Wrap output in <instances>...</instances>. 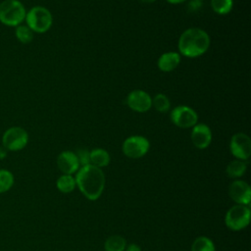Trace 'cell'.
<instances>
[{
    "mask_svg": "<svg viewBox=\"0 0 251 251\" xmlns=\"http://www.w3.org/2000/svg\"><path fill=\"white\" fill-rule=\"evenodd\" d=\"M34 32L26 25H20L15 27V36L17 40L22 44H28L33 40Z\"/></svg>",
    "mask_w": 251,
    "mask_h": 251,
    "instance_id": "obj_19",
    "label": "cell"
},
{
    "mask_svg": "<svg viewBox=\"0 0 251 251\" xmlns=\"http://www.w3.org/2000/svg\"><path fill=\"white\" fill-rule=\"evenodd\" d=\"M75 183L85 198L97 200L105 186V176L100 168L91 164L80 167L75 175Z\"/></svg>",
    "mask_w": 251,
    "mask_h": 251,
    "instance_id": "obj_1",
    "label": "cell"
},
{
    "mask_svg": "<svg viewBox=\"0 0 251 251\" xmlns=\"http://www.w3.org/2000/svg\"><path fill=\"white\" fill-rule=\"evenodd\" d=\"M57 166L64 175H72L76 173L80 168L75 153L68 150L61 152L58 155Z\"/></svg>",
    "mask_w": 251,
    "mask_h": 251,
    "instance_id": "obj_13",
    "label": "cell"
},
{
    "mask_svg": "<svg viewBox=\"0 0 251 251\" xmlns=\"http://www.w3.org/2000/svg\"><path fill=\"white\" fill-rule=\"evenodd\" d=\"M150 148L149 140L142 135L128 136L122 145L123 153L130 159H139L147 154Z\"/></svg>",
    "mask_w": 251,
    "mask_h": 251,
    "instance_id": "obj_8",
    "label": "cell"
},
{
    "mask_svg": "<svg viewBox=\"0 0 251 251\" xmlns=\"http://www.w3.org/2000/svg\"><path fill=\"white\" fill-rule=\"evenodd\" d=\"M167 2L171 3V4H180V3H184L187 0H166Z\"/></svg>",
    "mask_w": 251,
    "mask_h": 251,
    "instance_id": "obj_28",
    "label": "cell"
},
{
    "mask_svg": "<svg viewBox=\"0 0 251 251\" xmlns=\"http://www.w3.org/2000/svg\"><path fill=\"white\" fill-rule=\"evenodd\" d=\"M6 155H7V150L2 146V147H0V159H3V158H5L6 157Z\"/></svg>",
    "mask_w": 251,
    "mask_h": 251,
    "instance_id": "obj_27",
    "label": "cell"
},
{
    "mask_svg": "<svg viewBox=\"0 0 251 251\" xmlns=\"http://www.w3.org/2000/svg\"><path fill=\"white\" fill-rule=\"evenodd\" d=\"M25 22L33 32L44 33L51 28L53 17L47 8L43 6H34L26 11Z\"/></svg>",
    "mask_w": 251,
    "mask_h": 251,
    "instance_id": "obj_4",
    "label": "cell"
},
{
    "mask_svg": "<svg viewBox=\"0 0 251 251\" xmlns=\"http://www.w3.org/2000/svg\"><path fill=\"white\" fill-rule=\"evenodd\" d=\"M191 251H215V245L210 238L199 236L193 241Z\"/></svg>",
    "mask_w": 251,
    "mask_h": 251,
    "instance_id": "obj_23",
    "label": "cell"
},
{
    "mask_svg": "<svg viewBox=\"0 0 251 251\" xmlns=\"http://www.w3.org/2000/svg\"><path fill=\"white\" fill-rule=\"evenodd\" d=\"M104 247L106 251H125L126 241L121 235H112L106 239Z\"/></svg>",
    "mask_w": 251,
    "mask_h": 251,
    "instance_id": "obj_17",
    "label": "cell"
},
{
    "mask_svg": "<svg viewBox=\"0 0 251 251\" xmlns=\"http://www.w3.org/2000/svg\"><path fill=\"white\" fill-rule=\"evenodd\" d=\"M229 150L232 156L238 160L246 161L251 155V139L243 132L233 134L229 141Z\"/></svg>",
    "mask_w": 251,
    "mask_h": 251,
    "instance_id": "obj_9",
    "label": "cell"
},
{
    "mask_svg": "<svg viewBox=\"0 0 251 251\" xmlns=\"http://www.w3.org/2000/svg\"><path fill=\"white\" fill-rule=\"evenodd\" d=\"M171 122L180 128L193 127L198 122V114L194 109L186 105L176 106L170 114Z\"/></svg>",
    "mask_w": 251,
    "mask_h": 251,
    "instance_id": "obj_7",
    "label": "cell"
},
{
    "mask_svg": "<svg viewBox=\"0 0 251 251\" xmlns=\"http://www.w3.org/2000/svg\"><path fill=\"white\" fill-rule=\"evenodd\" d=\"M250 215L251 212L248 205L236 204L226 212L225 224L231 230H241L249 225Z\"/></svg>",
    "mask_w": 251,
    "mask_h": 251,
    "instance_id": "obj_6",
    "label": "cell"
},
{
    "mask_svg": "<svg viewBox=\"0 0 251 251\" xmlns=\"http://www.w3.org/2000/svg\"><path fill=\"white\" fill-rule=\"evenodd\" d=\"M211 39L207 31L200 27H189L180 34L177 49L180 56L197 58L208 51Z\"/></svg>",
    "mask_w": 251,
    "mask_h": 251,
    "instance_id": "obj_2",
    "label": "cell"
},
{
    "mask_svg": "<svg viewBox=\"0 0 251 251\" xmlns=\"http://www.w3.org/2000/svg\"><path fill=\"white\" fill-rule=\"evenodd\" d=\"M56 185L59 191L63 193H70L72 192L75 186V179L72 175H62L56 181Z\"/></svg>",
    "mask_w": 251,
    "mask_h": 251,
    "instance_id": "obj_18",
    "label": "cell"
},
{
    "mask_svg": "<svg viewBox=\"0 0 251 251\" xmlns=\"http://www.w3.org/2000/svg\"><path fill=\"white\" fill-rule=\"evenodd\" d=\"M126 104L134 112L145 113L152 108V97L144 90L135 89L128 93Z\"/></svg>",
    "mask_w": 251,
    "mask_h": 251,
    "instance_id": "obj_10",
    "label": "cell"
},
{
    "mask_svg": "<svg viewBox=\"0 0 251 251\" xmlns=\"http://www.w3.org/2000/svg\"><path fill=\"white\" fill-rule=\"evenodd\" d=\"M15 178L12 172L6 169H0V193L7 192L14 184Z\"/></svg>",
    "mask_w": 251,
    "mask_h": 251,
    "instance_id": "obj_22",
    "label": "cell"
},
{
    "mask_svg": "<svg viewBox=\"0 0 251 251\" xmlns=\"http://www.w3.org/2000/svg\"><path fill=\"white\" fill-rule=\"evenodd\" d=\"M140 2H142V3H144V4H151V3H154L155 1H157V0H139Z\"/></svg>",
    "mask_w": 251,
    "mask_h": 251,
    "instance_id": "obj_29",
    "label": "cell"
},
{
    "mask_svg": "<svg viewBox=\"0 0 251 251\" xmlns=\"http://www.w3.org/2000/svg\"><path fill=\"white\" fill-rule=\"evenodd\" d=\"M211 7L218 15H227L233 8V0H211Z\"/></svg>",
    "mask_w": 251,
    "mask_h": 251,
    "instance_id": "obj_21",
    "label": "cell"
},
{
    "mask_svg": "<svg viewBox=\"0 0 251 251\" xmlns=\"http://www.w3.org/2000/svg\"><path fill=\"white\" fill-rule=\"evenodd\" d=\"M180 61L181 56L178 52H166L159 57L157 61V66L160 71L164 73H170L178 67Z\"/></svg>",
    "mask_w": 251,
    "mask_h": 251,
    "instance_id": "obj_14",
    "label": "cell"
},
{
    "mask_svg": "<svg viewBox=\"0 0 251 251\" xmlns=\"http://www.w3.org/2000/svg\"><path fill=\"white\" fill-rule=\"evenodd\" d=\"M110 154L102 148H95L90 151V164L97 168H104L110 163Z\"/></svg>",
    "mask_w": 251,
    "mask_h": 251,
    "instance_id": "obj_15",
    "label": "cell"
},
{
    "mask_svg": "<svg viewBox=\"0 0 251 251\" xmlns=\"http://www.w3.org/2000/svg\"><path fill=\"white\" fill-rule=\"evenodd\" d=\"M201 1L200 0H191L188 4V8L191 9L192 11H195V10H198L201 6Z\"/></svg>",
    "mask_w": 251,
    "mask_h": 251,
    "instance_id": "obj_25",
    "label": "cell"
},
{
    "mask_svg": "<svg viewBox=\"0 0 251 251\" xmlns=\"http://www.w3.org/2000/svg\"><path fill=\"white\" fill-rule=\"evenodd\" d=\"M152 107L160 113H167L171 109V101L167 95L158 93L152 98Z\"/></svg>",
    "mask_w": 251,
    "mask_h": 251,
    "instance_id": "obj_20",
    "label": "cell"
},
{
    "mask_svg": "<svg viewBox=\"0 0 251 251\" xmlns=\"http://www.w3.org/2000/svg\"><path fill=\"white\" fill-rule=\"evenodd\" d=\"M191 141L193 145L198 149H205L209 147L212 142V130L211 128L202 123H197L191 127Z\"/></svg>",
    "mask_w": 251,
    "mask_h": 251,
    "instance_id": "obj_12",
    "label": "cell"
},
{
    "mask_svg": "<svg viewBox=\"0 0 251 251\" xmlns=\"http://www.w3.org/2000/svg\"><path fill=\"white\" fill-rule=\"evenodd\" d=\"M228 195L235 203L248 205L251 200V188L243 180H233L228 187Z\"/></svg>",
    "mask_w": 251,
    "mask_h": 251,
    "instance_id": "obj_11",
    "label": "cell"
},
{
    "mask_svg": "<svg viewBox=\"0 0 251 251\" xmlns=\"http://www.w3.org/2000/svg\"><path fill=\"white\" fill-rule=\"evenodd\" d=\"M28 143V133L22 126H11L2 135V146L7 151H20Z\"/></svg>",
    "mask_w": 251,
    "mask_h": 251,
    "instance_id": "obj_5",
    "label": "cell"
},
{
    "mask_svg": "<svg viewBox=\"0 0 251 251\" xmlns=\"http://www.w3.org/2000/svg\"><path fill=\"white\" fill-rule=\"evenodd\" d=\"M75 155L77 157L80 167L90 164V151H88L87 149H78L75 152Z\"/></svg>",
    "mask_w": 251,
    "mask_h": 251,
    "instance_id": "obj_24",
    "label": "cell"
},
{
    "mask_svg": "<svg viewBox=\"0 0 251 251\" xmlns=\"http://www.w3.org/2000/svg\"><path fill=\"white\" fill-rule=\"evenodd\" d=\"M26 10L20 0H3L0 3V23L16 27L25 22Z\"/></svg>",
    "mask_w": 251,
    "mask_h": 251,
    "instance_id": "obj_3",
    "label": "cell"
},
{
    "mask_svg": "<svg viewBox=\"0 0 251 251\" xmlns=\"http://www.w3.org/2000/svg\"><path fill=\"white\" fill-rule=\"evenodd\" d=\"M125 250L126 251H141V248L138 245H136L134 243H131L128 246H126Z\"/></svg>",
    "mask_w": 251,
    "mask_h": 251,
    "instance_id": "obj_26",
    "label": "cell"
},
{
    "mask_svg": "<svg viewBox=\"0 0 251 251\" xmlns=\"http://www.w3.org/2000/svg\"><path fill=\"white\" fill-rule=\"evenodd\" d=\"M246 170H247L246 161L235 159L227 165L226 172L229 177L236 178V177H240L241 176H243L245 174Z\"/></svg>",
    "mask_w": 251,
    "mask_h": 251,
    "instance_id": "obj_16",
    "label": "cell"
}]
</instances>
